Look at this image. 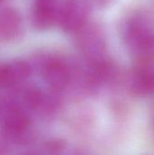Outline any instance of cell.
I'll list each match as a JSON object with an SVG mask.
<instances>
[{
    "label": "cell",
    "mask_w": 154,
    "mask_h": 155,
    "mask_svg": "<svg viewBox=\"0 0 154 155\" xmlns=\"http://www.w3.org/2000/svg\"><path fill=\"white\" fill-rule=\"evenodd\" d=\"M89 15L86 0H65L59 7L57 22L66 33H77L86 25Z\"/></svg>",
    "instance_id": "1"
},
{
    "label": "cell",
    "mask_w": 154,
    "mask_h": 155,
    "mask_svg": "<svg viewBox=\"0 0 154 155\" xmlns=\"http://www.w3.org/2000/svg\"><path fill=\"white\" fill-rule=\"evenodd\" d=\"M59 5L57 0H34L32 22L35 28L45 30L57 22Z\"/></svg>",
    "instance_id": "2"
},
{
    "label": "cell",
    "mask_w": 154,
    "mask_h": 155,
    "mask_svg": "<svg viewBox=\"0 0 154 155\" xmlns=\"http://www.w3.org/2000/svg\"><path fill=\"white\" fill-rule=\"evenodd\" d=\"M45 83L54 90H61L70 80V70L67 64L60 59L53 58L47 61L42 70Z\"/></svg>",
    "instance_id": "3"
},
{
    "label": "cell",
    "mask_w": 154,
    "mask_h": 155,
    "mask_svg": "<svg viewBox=\"0 0 154 155\" xmlns=\"http://www.w3.org/2000/svg\"><path fill=\"white\" fill-rule=\"evenodd\" d=\"M30 74L29 65L23 61H16L0 67V87L14 86L25 81Z\"/></svg>",
    "instance_id": "4"
},
{
    "label": "cell",
    "mask_w": 154,
    "mask_h": 155,
    "mask_svg": "<svg viewBox=\"0 0 154 155\" xmlns=\"http://www.w3.org/2000/svg\"><path fill=\"white\" fill-rule=\"evenodd\" d=\"M22 20L19 13L14 8H5L0 11V39L10 41L19 35Z\"/></svg>",
    "instance_id": "5"
},
{
    "label": "cell",
    "mask_w": 154,
    "mask_h": 155,
    "mask_svg": "<svg viewBox=\"0 0 154 155\" xmlns=\"http://www.w3.org/2000/svg\"><path fill=\"white\" fill-rule=\"evenodd\" d=\"M29 126L27 114L19 108H11L6 112L3 119V127L11 135L23 134Z\"/></svg>",
    "instance_id": "6"
},
{
    "label": "cell",
    "mask_w": 154,
    "mask_h": 155,
    "mask_svg": "<svg viewBox=\"0 0 154 155\" xmlns=\"http://www.w3.org/2000/svg\"><path fill=\"white\" fill-rule=\"evenodd\" d=\"M132 91L139 96H147L154 94L153 68L143 66L137 72L132 85Z\"/></svg>",
    "instance_id": "7"
},
{
    "label": "cell",
    "mask_w": 154,
    "mask_h": 155,
    "mask_svg": "<svg viewBox=\"0 0 154 155\" xmlns=\"http://www.w3.org/2000/svg\"><path fill=\"white\" fill-rule=\"evenodd\" d=\"M41 97L42 96H41L40 93L38 91L34 90V91H31L28 93L26 99H27L29 105H31L33 107H36L41 102Z\"/></svg>",
    "instance_id": "8"
},
{
    "label": "cell",
    "mask_w": 154,
    "mask_h": 155,
    "mask_svg": "<svg viewBox=\"0 0 154 155\" xmlns=\"http://www.w3.org/2000/svg\"><path fill=\"white\" fill-rule=\"evenodd\" d=\"M96 1H97L98 3H101V4H102V3H105V2H107V1H109V0H96Z\"/></svg>",
    "instance_id": "9"
},
{
    "label": "cell",
    "mask_w": 154,
    "mask_h": 155,
    "mask_svg": "<svg viewBox=\"0 0 154 155\" xmlns=\"http://www.w3.org/2000/svg\"><path fill=\"white\" fill-rule=\"evenodd\" d=\"M4 0H0V4H2V2H3Z\"/></svg>",
    "instance_id": "10"
}]
</instances>
